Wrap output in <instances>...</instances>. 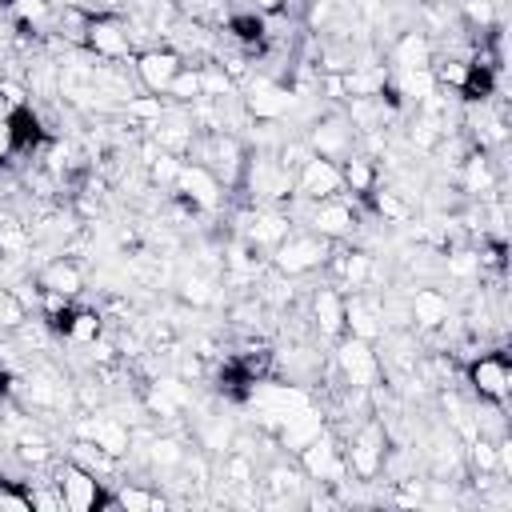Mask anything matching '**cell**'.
Segmentation results:
<instances>
[{
    "label": "cell",
    "instance_id": "484cf974",
    "mask_svg": "<svg viewBox=\"0 0 512 512\" xmlns=\"http://www.w3.org/2000/svg\"><path fill=\"white\" fill-rule=\"evenodd\" d=\"M36 284L72 300V296H80V288H84V268H80V260H76V256H68V252H64V256H56V260H48V264L40 268Z\"/></svg>",
    "mask_w": 512,
    "mask_h": 512
},
{
    "label": "cell",
    "instance_id": "8d00e7d4",
    "mask_svg": "<svg viewBox=\"0 0 512 512\" xmlns=\"http://www.w3.org/2000/svg\"><path fill=\"white\" fill-rule=\"evenodd\" d=\"M120 108H124V116H128L136 128H152V124L164 116L168 100H164V96H128Z\"/></svg>",
    "mask_w": 512,
    "mask_h": 512
},
{
    "label": "cell",
    "instance_id": "d6986e66",
    "mask_svg": "<svg viewBox=\"0 0 512 512\" xmlns=\"http://www.w3.org/2000/svg\"><path fill=\"white\" fill-rule=\"evenodd\" d=\"M136 76H140V84L152 92V96H164L168 92V84L176 80V72L184 68V56L176 52V48H160V44H152V48H144V52H136Z\"/></svg>",
    "mask_w": 512,
    "mask_h": 512
},
{
    "label": "cell",
    "instance_id": "4dcf8cb0",
    "mask_svg": "<svg viewBox=\"0 0 512 512\" xmlns=\"http://www.w3.org/2000/svg\"><path fill=\"white\" fill-rule=\"evenodd\" d=\"M8 132H12V156H32L44 144V120L32 108H16L8 116Z\"/></svg>",
    "mask_w": 512,
    "mask_h": 512
},
{
    "label": "cell",
    "instance_id": "277c9868",
    "mask_svg": "<svg viewBox=\"0 0 512 512\" xmlns=\"http://www.w3.org/2000/svg\"><path fill=\"white\" fill-rule=\"evenodd\" d=\"M344 444V460H348V476L356 480H376L384 472V460H388V428L384 420L368 416L352 428V440H340Z\"/></svg>",
    "mask_w": 512,
    "mask_h": 512
},
{
    "label": "cell",
    "instance_id": "d6a6232c",
    "mask_svg": "<svg viewBox=\"0 0 512 512\" xmlns=\"http://www.w3.org/2000/svg\"><path fill=\"white\" fill-rule=\"evenodd\" d=\"M340 176H344V192H352L356 200L376 188V164H372V156L348 152V156L340 160Z\"/></svg>",
    "mask_w": 512,
    "mask_h": 512
},
{
    "label": "cell",
    "instance_id": "52a82bcc",
    "mask_svg": "<svg viewBox=\"0 0 512 512\" xmlns=\"http://www.w3.org/2000/svg\"><path fill=\"white\" fill-rule=\"evenodd\" d=\"M332 364H336V376L344 388H376L380 384V352L372 348V340H356V336H340L336 340V352H332Z\"/></svg>",
    "mask_w": 512,
    "mask_h": 512
},
{
    "label": "cell",
    "instance_id": "db71d44e",
    "mask_svg": "<svg viewBox=\"0 0 512 512\" xmlns=\"http://www.w3.org/2000/svg\"><path fill=\"white\" fill-rule=\"evenodd\" d=\"M252 8H256V12H284L288 0H252Z\"/></svg>",
    "mask_w": 512,
    "mask_h": 512
},
{
    "label": "cell",
    "instance_id": "f6af8a7d",
    "mask_svg": "<svg viewBox=\"0 0 512 512\" xmlns=\"http://www.w3.org/2000/svg\"><path fill=\"white\" fill-rule=\"evenodd\" d=\"M28 500H32V512H64V500H60V488L56 480H36L24 488Z\"/></svg>",
    "mask_w": 512,
    "mask_h": 512
},
{
    "label": "cell",
    "instance_id": "cb8c5ba5",
    "mask_svg": "<svg viewBox=\"0 0 512 512\" xmlns=\"http://www.w3.org/2000/svg\"><path fill=\"white\" fill-rule=\"evenodd\" d=\"M312 328L324 340H340L344 336V292L336 284L312 292Z\"/></svg>",
    "mask_w": 512,
    "mask_h": 512
},
{
    "label": "cell",
    "instance_id": "ba28073f",
    "mask_svg": "<svg viewBox=\"0 0 512 512\" xmlns=\"http://www.w3.org/2000/svg\"><path fill=\"white\" fill-rule=\"evenodd\" d=\"M52 480H56L60 500H64V508H68V512H100V508H104V500H108L104 480H100V476H92L88 468H80L76 460L56 464V468H52Z\"/></svg>",
    "mask_w": 512,
    "mask_h": 512
},
{
    "label": "cell",
    "instance_id": "11a10c76",
    "mask_svg": "<svg viewBox=\"0 0 512 512\" xmlns=\"http://www.w3.org/2000/svg\"><path fill=\"white\" fill-rule=\"evenodd\" d=\"M4 20H12V16H8V0H0V24H4Z\"/></svg>",
    "mask_w": 512,
    "mask_h": 512
},
{
    "label": "cell",
    "instance_id": "ee69618b",
    "mask_svg": "<svg viewBox=\"0 0 512 512\" xmlns=\"http://www.w3.org/2000/svg\"><path fill=\"white\" fill-rule=\"evenodd\" d=\"M172 104H192V100H200V68H192V64H184L180 72H176V80L168 84V92H164Z\"/></svg>",
    "mask_w": 512,
    "mask_h": 512
},
{
    "label": "cell",
    "instance_id": "8992f818",
    "mask_svg": "<svg viewBox=\"0 0 512 512\" xmlns=\"http://www.w3.org/2000/svg\"><path fill=\"white\" fill-rule=\"evenodd\" d=\"M296 464L304 468V476L316 484V488H340L348 480V460H344V444L324 428L312 444H304L296 452Z\"/></svg>",
    "mask_w": 512,
    "mask_h": 512
},
{
    "label": "cell",
    "instance_id": "d4e9b609",
    "mask_svg": "<svg viewBox=\"0 0 512 512\" xmlns=\"http://www.w3.org/2000/svg\"><path fill=\"white\" fill-rule=\"evenodd\" d=\"M340 80H344V100H352V96H384L392 72H388V64L356 60L348 72H340Z\"/></svg>",
    "mask_w": 512,
    "mask_h": 512
},
{
    "label": "cell",
    "instance_id": "d590c367",
    "mask_svg": "<svg viewBox=\"0 0 512 512\" xmlns=\"http://www.w3.org/2000/svg\"><path fill=\"white\" fill-rule=\"evenodd\" d=\"M100 336H104V324H100V316H96V312L76 308V312L68 316V328H64V340H68V344L88 348V344H92V340H100Z\"/></svg>",
    "mask_w": 512,
    "mask_h": 512
},
{
    "label": "cell",
    "instance_id": "836d02e7",
    "mask_svg": "<svg viewBox=\"0 0 512 512\" xmlns=\"http://www.w3.org/2000/svg\"><path fill=\"white\" fill-rule=\"evenodd\" d=\"M8 16H12V24L20 32H44L56 20L48 0H8Z\"/></svg>",
    "mask_w": 512,
    "mask_h": 512
},
{
    "label": "cell",
    "instance_id": "44dd1931",
    "mask_svg": "<svg viewBox=\"0 0 512 512\" xmlns=\"http://www.w3.org/2000/svg\"><path fill=\"white\" fill-rule=\"evenodd\" d=\"M324 428H328L324 412L308 400V404H300L296 412H288V416L280 420V428H276V448H280V452H288V456H296V452H300L304 444H312Z\"/></svg>",
    "mask_w": 512,
    "mask_h": 512
},
{
    "label": "cell",
    "instance_id": "681fc988",
    "mask_svg": "<svg viewBox=\"0 0 512 512\" xmlns=\"http://www.w3.org/2000/svg\"><path fill=\"white\" fill-rule=\"evenodd\" d=\"M0 512H32L28 492H20L12 480H0Z\"/></svg>",
    "mask_w": 512,
    "mask_h": 512
},
{
    "label": "cell",
    "instance_id": "5bb4252c",
    "mask_svg": "<svg viewBox=\"0 0 512 512\" xmlns=\"http://www.w3.org/2000/svg\"><path fill=\"white\" fill-rule=\"evenodd\" d=\"M84 48L96 56V60H128L136 56V44H132V28L120 20V16H88V36H84Z\"/></svg>",
    "mask_w": 512,
    "mask_h": 512
},
{
    "label": "cell",
    "instance_id": "f5cc1de1",
    "mask_svg": "<svg viewBox=\"0 0 512 512\" xmlns=\"http://www.w3.org/2000/svg\"><path fill=\"white\" fill-rule=\"evenodd\" d=\"M12 156V132H8V116H0V164Z\"/></svg>",
    "mask_w": 512,
    "mask_h": 512
},
{
    "label": "cell",
    "instance_id": "ab89813d",
    "mask_svg": "<svg viewBox=\"0 0 512 512\" xmlns=\"http://www.w3.org/2000/svg\"><path fill=\"white\" fill-rule=\"evenodd\" d=\"M196 444H200L204 452H212V456H224L228 444H232V428H228L220 416H208V420H200V428H196Z\"/></svg>",
    "mask_w": 512,
    "mask_h": 512
},
{
    "label": "cell",
    "instance_id": "f35d334b",
    "mask_svg": "<svg viewBox=\"0 0 512 512\" xmlns=\"http://www.w3.org/2000/svg\"><path fill=\"white\" fill-rule=\"evenodd\" d=\"M180 300L192 304V308H208V304L216 300V280H212L204 268L188 272V276L180 280Z\"/></svg>",
    "mask_w": 512,
    "mask_h": 512
},
{
    "label": "cell",
    "instance_id": "e575fe53",
    "mask_svg": "<svg viewBox=\"0 0 512 512\" xmlns=\"http://www.w3.org/2000/svg\"><path fill=\"white\" fill-rule=\"evenodd\" d=\"M68 460H76L80 468H88L92 476H100L104 484H108V476L116 472V456H108L100 444H92V440H80L76 436V444H72V456Z\"/></svg>",
    "mask_w": 512,
    "mask_h": 512
},
{
    "label": "cell",
    "instance_id": "2e32d148",
    "mask_svg": "<svg viewBox=\"0 0 512 512\" xmlns=\"http://www.w3.org/2000/svg\"><path fill=\"white\" fill-rule=\"evenodd\" d=\"M76 436L100 444V448H104L108 456H116V460H124L128 448H132V428H128L120 416H112V412H88V416H80V420H76Z\"/></svg>",
    "mask_w": 512,
    "mask_h": 512
},
{
    "label": "cell",
    "instance_id": "1f68e13d",
    "mask_svg": "<svg viewBox=\"0 0 512 512\" xmlns=\"http://www.w3.org/2000/svg\"><path fill=\"white\" fill-rule=\"evenodd\" d=\"M144 452V460H148V468L152 472H180L184 468V456H188V448L180 444V436H148V448H140Z\"/></svg>",
    "mask_w": 512,
    "mask_h": 512
},
{
    "label": "cell",
    "instance_id": "6da1fadb",
    "mask_svg": "<svg viewBox=\"0 0 512 512\" xmlns=\"http://www.w3.org/2000/svg\"><path fill=\"white\" fill-rule=\"evenodd\" d=\"M248 196V208L256 204H288L292 200V168L276 156V148H248L240 188Z\"/></svg>",
    "mask_w": 512,
    "mask_h": 512
},
{
    "label": "cell",
    "instance_id": "9a60e30c",
    "mask_svg": "<svg viewBox=\"0 0 512 512\" xmlns=\"http://www.w3.org/2000/svg\"><path fill=\"white\" fill-rule=\"evenodd\" d=\"M468 384H472V392H476L484 404H508L512 372H508L504 352H480V356H472V364H468Z\"/></svg>",
    "mask_w": 512,
    "mask_h": 512
},
{
    "label": "cell",
    "instance_id": "60d3db41",
    "mask_svg": "<svg viewBox=\"0 0 512 512\" xmlns=\"http://www.w3.org/2000/svg\"><path fill=\"white\" fill-rule=\"evenodd\" d=\"M32 240H28V224H20L12 212H0V256H24V248H28Z\"/></svg>",
    "mask_w": 512,
    "mask_h": 512
},
{
    "label": "cell",
    "instance_id": "f1b7e54d",
    "mask_svg": "<svg viewBox=\"0 0 512 512\" xmlns=\"http://www.w3.org/2000/svg\"><path fill=\"white\" fill-rule=\"evenodd\" d=\"M20 392H24V400L32 404V408H64L68 404V388H64V380L56 376V372H32L24 384H20Z\"/></svg>",
    "mask_w": 512,
    "mask_h": 512
},
{
    "label": "cell",
    "instance_id": "9c48e42d",
    "mask_svg": "<svg viewBox=\"0 0 512 512\" xmlns=\"http://www.w3.org/2000/svg\"><path fill=\"white\" fill-rule=\"evenodd\" d=\"M236 224H240V240H248L256 252H272L296 228L284 204H256L244 216H236Z\"/></svg>",
    "mask_w": 512,
    "mask_h": 512
},
{
    "label": "cell",
    "instance_id": "30bf717a",
    "mask_svg": "<svg viewBox=\"0 0 512 512\" xmlns=\"http://www.w3.org/2000/svg\"><path fill=\"white\" fill-rule=\"evenodd\" d=\"M240 100H244V108H248L252 120H284L292 112V104H296V92L284 80H272V76L252 72L244 80V96Z\"/></svg>",
    "mask_w": 512,
    "mask_h": 512
},
{
    "label": "cell",
    "instance_id": "f546056e",
    "mask_svg": "<svg viewBox=\"0 0 512 512\" xmlns=\"http://www.w3.org/2000/svg\"><path fill=\"white\" fill-rule=\"evenodd\" d=\"M168 504H172L168 496H160L156 488H144V484H120L104 500V508H116V512H164Z\"/></svg>",
    "mask_w": 512,
    "mask_h": 512
},
{
    "label": "cell",
    "instance_id": "7bdbcfd3",
    "mask_svg": "<svg viewBox=\"0 0 512 512\" xmlns=\"http://www.w3.org/2000/svg\"><path fill=\"white\" fill-rule=\"evenodd\" d=\"M396 96H408V100H428L436 92V80H432V68H416V72H400V80L392 84Z\"/></svg>",
    "mask_w": 512,
    "mask_h": 512
},
{
    "label": "cell",
    "instance_id": "f907efd6",
    "mask_svg": "<svg viewBox=\"0 0 512 512\" xmlns=\"http://www.w3.org/2000/svg\"><path fill=\"white\" fill-rule=\"evenodd\" d=\"M276 156H280V160H284V164L296 172V168H300V164L312 156V148H308V140H284V144L276 148Z\"/></svg>",
    "mask_w": 512,
    "mask_h": 512
},
{
    "label": "cell",
    "instance_id": "e0dca14e",
    "mask_svg": "<svg viewBox=\"0 0 512 512\" xmlns=\"http://www.w3.org/2000/svg\"><path fill=\"white\" fill-rule=\"evenodd\" d=\"M148 132H152V144H156L160 152H172V156H188L192 140L200 136V132H196V124H192L188 104H172V100H168L164 116H160Z\"/></svg>",
    "mask_w": 512,
    "mask_h": 512
},
{
    "label": "cell",
    "instance_id": "7dc6e473",
    "mask_svg": "<svg viewBox=\"0 0 512 512\" xmlns=\"http://www.w3.org/2000/svg\"><path fill=\"white\" fill-rule=\"evenodd\" d=\"M24 316H28V308L16 300V292L12 288H0V332H16Z\"/></svg>",
    "mask_w": 512,
    "mask_h": 512
},
{
    "label": "cell",
    "instance_id": "b9f144b4",
    "mask_svg": "<svg viewBox=\"0 0 512 512\" xmlns=\"http://www.w3.org/2000/svg\"><path fill=\"white\" fill-rule=\"evenodd\" d=\"M368 200H372V208H376L388 224H408V216H412V208L400 200V192H396V188H372V192H368Z\"/></svg>",
    "mask_w": 512,
    "mask_h": 512
},
{
    "label": "cell",
    "instance_id": "c3c4849f",
    "mask_svg": "<svg viewBox=\"0 0 512 512\" xmlns=\"http://www.w3.org/2000/svg\"><path fill=\"white\" fill-rule=\"evenodd\" d=\"M464 16L472 28L488 32V28H496V0H464Z\"/></svg>",
    "mask_w": 512,
    "mask_h": 512
},
{
    "label": "cell",
    "instance_id": "3957f363",
    "mask_svg": "<svg viewBox=\"0 0 512 512\" xmlns=\"http://www.w3.org/2000/svg\"><path fill=\"white\" fill-rule=\"evenodd\" d=\"M288 216H292V224L300 220L308 232H316V236H324V240H344V236H352L356 232V224H360V216H356V196L348 200L344 192L340 196H328V200H296L292 208H288Z\"/></svg>",
    "mask_w": 512,
    "mask_h": 512
},
{
    "label": "cell",
    "instance_id": "603a6c76",
    "mask_svg": "<svg viewBox=\"0 0 512 512\" xmlns=\"http://www.w3.org/2000/svg\"><path fill=\"white\" fill-rule=\"evenodd\" d=\"M324 268H332L336 288H344V292H356L372 280V256L364 248H340L336 252V244H332V256H328Z\"/></svg>",
    "mask_w": 512,
    "mask_h": 512
},
{
    "label": "cell",
    "instance_id": "816d5d0a",
    "mask_svg": "<svg viewBox=\"0 0 512 512\" xmlns=\"http://www.w3.org/2000/svg\"><path fill=\"white\" fill-rule=\"evenodd\" d=\"M92 16H120L128 8V0H80Z\"/></svg>",
    "mask_w": 512,
    "mask_h": 512
},
{
    "label": "cell",
    "instance_id": "4fadbf2b",
    "mask_svg": "<svg viewBox=\"0 0 512 512\" xmlns=\"http://www.w3.org/2000/svg\"><path fill=\"white\" fill-rule=\"evenodd\" d=\"M340 192H344V176H340L336 160H324V156L312 152L292 172V200H328V196H340Z\"/></svg>",
    "mask_w": 512,
    "mask_h": 512
},
{
    "label": "cell",
    "instance_id": "8fae6325",
    "mask_svg": "<svg viewBox=\"0 0 512 512\" xmlns=\"http://www.w3.org/2000/svg\"><path fill=\"white\" fill-rule=\"evenodd\" d=\"M176 200H184L192 212H216L224 204V184L196 160H184L180 172H176V184H172Z\"/></svg>",
    "mask_w": 512,
    "mask_h": 512
},
{
    "label": "cell",
    "instance_id": "83f0119b",
    "mask_svg": "<svg viewBox=\"0 0 512 512\" xmlns=\"http://www.w3.org/2000/svg\"><path fill=\"white\" fill-rule=\"evenodd\" d=\"M392 64H396V72L428 68V64H432V40H428L420 28L400 32V36H396V44H392Z\"/></svg>",
    "mask_w": 512,
    "mask_h": 512
},
{
    "label": "cell",
    "instance_id": "7402d4cb",
    "mask_svg": "<svg viewBox=\"0 0 512 512\" xmlns=\"http://www.w3.org/2000/svg\"><path fill=\"white\" fill-rule=\"evenodd\" d=\"M452 320V304L440 288H416L408 296V324H416L420 332H440Z\"/></svg>",
    "mask_w": 512,
    "mask_h": 512
},
{
    "label": "cell",
    "instance_id": "ffe728a7",
    "mask_svg": "<svg viewBox=\"0 0 512 512\" xmlns=\"http://www.w3.org/2000/svg\"><path fill=\"white\" fill-rule=\"evenodd\" d=\"M344 332L356 340H380L384 336V300L368 296L364 288L344 296Z\"/></svg>",
    "mask_w": 512,
    "mask_h": 512
},
{
    "label": "cell",
    "instance_id": "ac0fdd59",
    "mask_svg": "<svg viewBox=\"0 0 512 512\" xmlns=\"http://www.w3.org/2000/svg\"><path fill=\"white\" fill-rule=\"evenodd\" d=\"M352 144H356V128H352V120L340 116V112L320 116V120L308 128V148H312L316 156H324V160H336V164H340V160L352 152Z\"/></svg>",
    "mask_w": 512,
    "mask_h": 512
},
{
    "label": "cell",
    "instance_id": "7a4b0ae2",
    "mask_svg": "<svg viewBox=\"0 0 512 512\" xmlns=\"http://www.w3.org/2000/svg\"><path fill=\"white\" fill-rule=\"evenodd\" d=\"M188 160L204 164L224 184V192H236L240 188L244 160H248V144L236 132H200L192 140V148H188Z\"/></svg>",
    "mask_w": 512,
    "mask_h": 512
},
{
    "label": "cell",
    "instance_id": "5b68a950",
    "mask_svg": "<svg viewBox=\"0 0 512 512\" xmlns=\"http://www.w3.org/2000/svg\"><path fill=\"white\" fill-rule=\"evenodd\" d=\"M328 256H332V240H324V236H316V232H308V228H300V232L292 228V232L272 248L268 264H272L280 276H308V272L324 268Z\"/></svg>",
    "mask_w": 512,
    "mask_h": 512
},
{
    "label": "cell",
    "instance_id": "7c38bea8",
    "mask_svg": "<svg viewBox=\"0 0 512 512\" xmlns=\"http://www.w3.org/2000/svg\"><path fill=\"white\" fill-rule=\"evenodd\" d=\"M312 480L304 476V468L296 460L276 456L264 472H260V500L264 504H304Z\"/></svg>",
    "mask_w": 512,
    "mask_h": 512
},
{
    "label": "cell",
    "instance_id": "bcb514c9",
    "mask_svg": "<svg viewBox=\"0 0 512 512\" xmlns=\"http://www.w3.org/2000/svg\"><path fill=\"white\" fill-rule=\"evenodd\" d=\"M180 164H184V156H172V152H156V156L148 160V176H152V184H160V188H172V184H176V172H180Z\"/></svg>",
    "mask_w": 512,
    "mask_h": 512
},
{
    "label": "cell",
    "instance_id": "4316f807",
    "mask_svg": "<svg viewBox=\"0 0 512 512\" xmlns=\"http://www.w3.org/2000/svg\"><path fill=\"white\" fill-rule=\"evenodd\" d=\"M456 168H460V192H468V196L496 192V168H492V160H488L484 148H472Z\"/></svg>",
    "mask_w": 512,
    "mask_h": 512
},
{
    "label": "cell",
    "instance_id": "74e56055",
    "mask_svg": "<svg viewBox=\"0 0 512 512\" xmlns=\"http://www.w3.org/2000/svg\"><path fill=\"white\" fill-rule=\"evenodd\" d=\"M444 272L456 284H480V256L472 248H452L444 256Z\"/></svg>",
    "mask_w": 512,
    "mask_h": 512
}]
</instances>
